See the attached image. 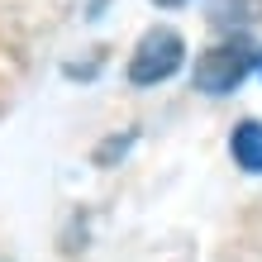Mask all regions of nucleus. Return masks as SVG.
<instances>
[{
	"label": "nucleus",
	"instance_id": "2",
	"mask_svg": "<svg viewBox=\"0 0 262 262\" xmlns=\"http://www.w3.org/2000/svg\"><path fill=\"white\" fill-rule=\"evenodd\" d=\"M181 57H186V43H181L177 29H148L138 38L134 57H129V81L134 86H158L181 67Z\"/></svg>",
	"mask_w": 262,
	"mask_h": 262
},
{
	"label": "nucleus",
	"instance_id": "3",
	"mask_svg": "<svg viewBox=\"0 0 262 262\" xmlns=\"http://www.w3.org/2000/svg\"><path fill=\"white\" fill-rule=\"evenodd\" d=\"M229 152H234V162L243 172H262V124L257 119H243L229 138Z\"/></svg>",
	"mask_w": 262,
	"mask_h": 262
},
{
	"label": "nucleus",
	"instance_id": "1",
	"mask_svg": "<svg viewBox=\"0 0 262 262\" xmlns=\"http://www.w3.org/2000/svg\"><path fill=\"white\" fill-rule=\"evenodd\" d=\"M253 67H257V48L248 38H229V43H220V48L195 57V91H205V96H229Z\"/></svg>",
	"mask_w": 262,
	"mask_h": 262
},
{
	"label": "nucleus",
	"instance_id": "5",
	"mask_svg": "<svg viewBox=\"0 0 262 262\" xmlns=\"http://www.w3.org/2000/svg\"><path fill=\"white\" fill-rule=\"evenodd\" d=\"M152 5H167V10H172V5H186V0H152Z\"/></svg>",
	"mask_w": 262,
	"mask_h": 262
},
{
	"label": "nucleus",
	"instance_id": "4",
	"mask_svg": "<svg viewBox=\"0 0 262 262\" xmlns=\"http://www.w3.org/2000/svg\"><path fill=\"white\" fill-rule=\"evenodd\" d=\"M262 19V0H214L210 5V24L214 29H248V24H257Z\"/></svg>",
	"mask_w": 262,
	"mask_h": 262
}]
</instances>
